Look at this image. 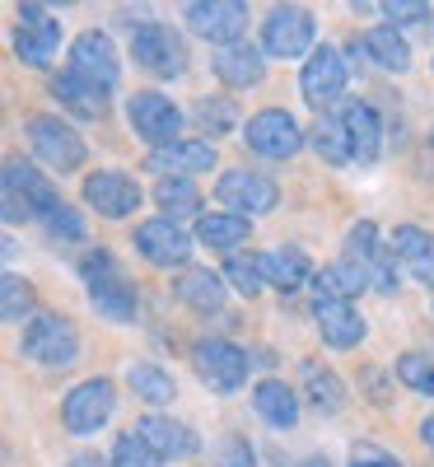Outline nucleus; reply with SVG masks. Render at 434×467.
<instances>
[{
  "label": "nucleus",
  "instance_id": "obj_1",
  "mask_svg": "<svg viewBox=\"0 0 434 467\" xmlns=\"http://www.w3.org/2000/svg\"><path fill=\"white\" fill-rule=\"evenodd\" d=\"M80 276L89 285V299L98 314H108L112 323H131L136 318V290L131 281L122 276V266H117V257L108 248H94L80 257Z\"/></svg>",
  "mask_w": 434,
  "mask_h": 467
},
{
  "label": "nucleus",
  "instance_id": "obj_2",
  "mask_svg": "<svg viewBox=\"0 0 434 467\" xmlns=\"http://www.w3.org/2000/svg\"><path fill=\"white\" fill-rule=\"evenodd\" d=\"M19 350H24L33 365L66 369V365L80 360V332H75V323L61 318V314H37V318H28Z\"/></svg>",
  "mask_w": 434,
  "mask_h": 467
},
{
  "label": "nucleus",
  "instance_id": "obj_3",
  "mask_svg": "<svg viewBox=\"0 0 434 467\" xmlns=\"http://www.w3.org/2000/svg\"><path fill=\"white\" fill-rule=\"evenodd\" d=\"M57 187L37 173L33 164L24 160H5V220L19 224V220H43L57 211Z\"/></svg>",
  "mask_w": 434,
  "mask_h": 467
},
{
  "label": "nucleus",
  "instance_id": "obj_4",
  "mask_svg": "<svg viewBox=\"0 0 434 467\" xmlns=\"http://www.w3.org/2000/svg\"><path fill=\"white\" fill-rule=\"evenodd\" d=\"M131 52L150 75H160V80H173V75L187 70V43L173 24H140L131 33Z\"/></svg>",
  "mask_w": 434,
  "mask_h": 467
},
{
  "label": "nucleus",
  "instance_id": "obj_5",
  "mask_svg": "<svg viewBox=\"0 0 434 467\" xmlns=\"http://www.w3.org/2000/svg\"><path fill=\"white\" fill-rule=\"evenodd\" d=\"M313 15L304 5H275L262 24V52L266 57H281V61H294L304 52H318L313 47Z\"/></svg>",
  "mask_w": 434,
  "mask_h": 467
},
{
  "label": "nucleus",
  "instance_id": "obj_6",
  "mask_svg": "<svg viewBox=\"0 0 434 467\" xmlns=\"http://www.w3.org/2000/svg\"><path fill=\"white\" fill-rule=\"evenodd\" d=\"M28 140H33V154L43 160L47 169L57 173H75L85 164V140L75 136V127H66L61 117H28Z\"/></svg>",
  "mask_w": 434,
  "mask_h": 467
},
{
  "label": "nucleus",
  "instance_id": "obj_7",
  "mask_svg": "<svg viewBox=\"0 0 434 467\" xmlns=\"http://www.w3.org/2000/svg\"><path fill=\"white\" fill-rule=\"evenodd\" d=\"M248 150L262 154V160H290V154L304 150V131L285 108H262L257 117H248Z\"/></svg>",
  "mask_w": 434,
  "mask_h": 467
},
{
  "label": "nucleus",
  "instance_id": "obj_8",
  "mask_svg": "<svg viewBox=\"0 0 434 467\" xmlns=\"http://www.w3.org/2000/svg\"><path fill=\"white\" fill-rule=\"evenodd\" d=\"M215 202H224L233 215H266L275 202H281V187H275L266 173H253V169H229L220 182H215Z\"/></svg>",
  "mask_w": 434,
  "mask_h": 467
},
{
  "label": "nucleus",
  "instance_id": "obj_9",
  "mask_svg": "<svg viewBox=\"0 0 434 467\" xmlns=\"http://www.w3.org/2000/svg\"><path fill=\"white\" fill-rule=\"evenodd\" d=\"M191 365H196V374H202V383H211L215 393H233V388H243L253 360H248L243 346L211 337V341H202V346L191 350Z\"/></svg>",
  "mask_w": 434,
  "mask_h": 467
},
{
  "label": "nucleus",
  "instance_id": "obj_10",
  "mask_svg": "<svg viewBox=\"0 0 434 467\" xmlns=\"http://www.w3.org/2000/svg\"><path fill=\"white\" fill-rule=\"evenodd\" d=\"M112 407H117L112 379H85L80 388H70V393H66L61 420H66L70 435H89V431H98V425L112 416Z\"/></svg>",
  "mask_w": 434,
  "mask_h": 467
},
{
  "label": "nucleus",
  "instance_id": "obj_11",
  "mask_svg": "<svg viewBox=\"0 0 434 467\" xmlns=\"http://www.w3.org/2000/svg\"><path fill=\"white\" fill-rule=\"evenodd\" d=\"M346 57L336 52V47H318L308 61H304V70H299V94H304V103L308 108H318V112H327L336 99H341V89H346Z\"/></svg>",
  "mask_w": 434,
  "mask_h": 467
},
{
  "label": "nucleus",
  "instance_id": "obj_12",
  "mask_svg": "<svg viewBox=\"0 0 434 467\" xmlns=\"http://www.w3.org/2000/svg\"><path fill=\"white\" fill-rule=\"evenodd\" d=\"M187 28L202 33L206 43L233 47V43H243L248 5L243 0H196V5H187Z\"/></svg>",
  "mask_w": 434,
  "mask_h": 467
},
{
  "label": "nucleus",
  "instance_id": "obj_13",
  "mask_svg": "<svg viewBox=\"0 0 434 467\" xmlns=\"http://www.w3.org/2000/svg\"><path fill=\"white\" fill-rule=\"evenodd\" d=\"M127 117H131V127L140 140H150L154 150H164V145H178V127H182V108L164 94H136L127 103Z\"/></svg>",
  "mask_w": 434,
  "mask_h": 467
},
{
  "label": "nucleus",
  "instance_id": "obj_14",
  "mask_svg": "<svg viewBox=\"0 0 434 467\" xmlns=\"http://www.w3.org/2000/svg\"><path fill=\"white\" fill-rule=\"evenodd\" d=\"M61 47V24L47 5H19V33H15V52L24 66H47L52 52Z\"/></svg>",
  "mask_w": 434,
  "mask_h": 467
},
{
  "label": "nucleus",
  "instance_id": "obj_15",
  "mask_svg": "<svg viewBox=\"0 0 434 467\" xmlns=\"http://www.w3.org/2000/svg\"><path fill=\"white\" fill-rule=\"evenodd\" d=\"M70 70H75V75H85V80H94V85H103V89H112V85H117V75H122L112 37L98 33V28H85V33L70 43Z\"/></svg>",
  "mask_w": 434,
  "mask_h": 467
},
{
  "label": "nucleus",
  "instance_id": "obj_16",
  "mask_svg": "<svg viewBox=\"0 0 434 467\" xmlns=\"http://www.w3.org/2000/svg\"><path fill=\"white\" fill-rule=\"evenodd\" d=\"M85 202H89L103 220H127V215L140 206V182L127 178V173H112V169L89 173V178H85Z\"/></svg>",
  "mask_w": 434,
  "mask_h": 467
},
{
  "label": "nucleus",
  "instance_id": "obj_17",
  "mask_svg": "<svg viewBox=\"0 0 434 467\" xmlns=\"http://www.w3.org/2000/svg\"><path fill=\"white\" fill-rule=\"evenodd\" d=\"M131 239H136L140 257H150L154 266H182V262L191 257V239H187V234H182L173 220H164V215L140 220Z\"/></svg>",
  "mask_w": 434,
  "mask_h": 467
},
{
  "label": "nucleus",
  "instance_id": "obj_18",
  "mask_svg": "<svg viewBox=\"0 0 434 467\" xmlns=\"http://www.w3.org/2000/svg\"><path fill=\"white\" fill-rule=\"evenodd\" d=\"M145 164L164 178H187V173H211L220 160H215L211 140H178V145H164V150H150Z\"/></svg>",
  "mask_w": 434,
  "mask_h": 467
},
{
  "label": "nucleus",
  "instance_id": "obj_19",
  "mask_svg": "<svg viewBox=\"0 0 434 467\" xmlns=\"http://www.w3.org/2000/svg\"><path fill=\"white\" fill-rule=\"evenodd\" d=\"M313 318H318V332L332 350H350L365 341V318L355 314L350 304H336V299H318L313 304Z\"/></svg>",
  "mask_w": 434,
  "mask_h": 467
},
{
  "label": "nucleus",
  "instance_id": "obj_20",
  "mask_svg": "<svg viewBox=\"0 0 434 467\" xmlns=\"http://www.w3.org/2000/svg\"><path fill=\"white\" fill-rule=\"evenodd\" d=\"M215 75L229 85V89H248V85H262L266 75V52L253 47V43H233V47H220L215 52Z\"/></svg>",
  "mask_w": 434,
  "mask_h": 467
},
{
  "label": "nucleus",
  "instance_id": "obj_21",
  "mask_svg": "<svg viewBox=\"0 0 434 467\" xmlns=\"http://www.w3.org/2000/svg\"><path fill=\"white\" fill-rule=\"evenodd\" d=\"M52 99H57L66 112L85 117V122L103 117V108H108V89L94 85V80H85V75H75V70H66V75H57V80H52Z\"/></svg>",
  "mask_w": 434,
  "mask_h": 467
},
{
  "label": "nucleus",
  "instance_id": "obj_22",
  "mask_svg": "<svg viewBox=\"0 0 434 467\" xmlns=\"http://www.w3.org/2000/svg\"><path fill=\"white\" fill-rule=\"evenodd\" d=\"M136 431L150 440V449L164 462L169 458H191L196 449H202V440H196L182 420H169V416H145V420H136Z\"/></svg>",
  "mask_w": 434,
  "mask_h": 467
},
{
  "label": "nucleus",
  "instance_id": "obj_23",
  "mask_svg": "<svg viewBox=\"0 0 434 467\" xmlns=\"http://www.w3.org/2000/svg\"><path fill=\"white\" fill-rule=\"evenodd\" d=\"M392 257H402L407 271L416 281L434 285V234H425L420 224H398V234H392Z\"/></svg>",
  "mask_w": 434,
  "mask_h": 467
},
{
  "label": "nucleus",
  "instance_id": "obj_24",
  "mask_svg": "<svg viewBox=\"0 0 434 467\" xmlns=\"http://www.w3.org/2000/svg\"><path fill=\"white\" fill-rule=\"evenodd\" d=\"M341 122L350 131V150H355V160L360 164H374L378 160V145H383V122H378V112L369 103H346L341 108Z\"/></svg>",
  "mask_w": 434,
  "mask_h": 467
},
{
  "label": "nucleus",
  "instance_id": "obj_25",
  "mask_svg": "<svg viewBox=\"0 0 434 467\" xmlns=\"http://www.w3.org/2000/svg\"><path fill=\"white\" fill-rule=\"evenodd\" d=\"M253 239V220L233 215V211H211L196 220V244H206L215 253H243L239 244Z\"/></svg>",
  "mask_w": 434,
  "mask_h": 467
},
{
  "label": "nucleus",
  "instance_id": "obj_26",
  "mask_svg": "<svg viewBox=\"0 0 434 467\" xmlns=\"http://www.w3.org/2000/svg\"><path fill=\"white\" fill-rule=\"evenodd\" d=\"M313 290H318V299L350 304L360 290H369V266H355V262H332V266H323V271H313Z\"/></svg>",
  "mask_w": 434,
  "mask_h": 467
},
{
  "label": "nucleus",
  "instance_id": "obj_27",
  "mask_svg": "<svg viewBox=\"0 0 434 467\" xmlns=\"http://www.w3.org/2000/svg\"><path fill=\"white\" fill-rule=\"evenodd\" d=\"M253 402H257V416H262L266 425H275V431H290V425H299V398H294V388L281 383V379H262L257 393H253Z\"/></svg>",
  "mask_w": 434,
  "mask_h": 467
},
{
  "label": "nucleus",
  "instance_id": "obj_28",
  "mask_svg": "<svg viewBox=\"0 0 434 467\" xmlns=\"http://www.w3.org/2000/svg\"><path fill=\"white\" fill-rule=\"evenodd\" d=\"M178 299L191 304L196 314H220L224 308V271H182L178 276Z\"/></svg>",
  "mask_w": 434,
  "mask_h": 467
},
{
  "label": "nucleus",
  "instance_id": "obj_29",
  "mask_svg": "<svg viewBox=\"0 0 434 467\" xmlns=\"http://www.w3.org/2000/svg\"><path fill=\"white\" fill-rule=\"evenodd\" d=\"M262 276H266V285H275V290H299L304 281H313V266L304 262V253L299 248H271V253H262Z\"/></svg>",
  "mask_w": 434,
  "mask_h": 467
},
{
  "label": "nucleus",
  "instance_id": "obj_30",
  "mask_svg": "<svg viewBox=\"0 0 434 467\" xmlns=\"http://www.w3.org/2000/svg\"><path fill=\"white\" fill-rule=\"evenodd\" d=\"M360 47L369 52V61L374 66H383V70H407L411 66V47H407V37L398 33V28H369L365 37H360Z\"/></svg>",
  "mask_w": 434,
  "mask_h": 467
},
{
  "label": "nucleus",
  "instance_id": "obj_31",
  "mask_svg": "<svg viewBox=\"0 0 434 467\" xmlns=\"http://www.w3.org/2000/svg\"><path fill=\"white\" fill-rule=\"evenodd\" d=\"M154 202H160L164 220H187V215H202V192H196L191 178H160L154 187Z\"/></svg>",
  "mask_w": 434,
  "mask_h": 467
},
{
  "label": "nucleus",
  "instance_id": "obj_32",
  "mask_svg": "<svg viewBox=\"0 0 434 467\" xmlns=\"http://www.w3.org/2000/svg\"><path fill=\"white\" fill-rule=\"evenodd\" d=\"M313 150L323 154V164H350L355 160V150H350V131H346V122H341V112L332 117V112H323L318 117V127H313Z\"/></svg>",
  "mask_w": 434,
  "mask_h": 467
},
{
  "label": "nucleus",
  "instance_id": "obj_33",
  "mask_svg": "<svg viewBox=\"0 0 434 467\" xmlns=\"http://www.w3.org/2000/svg\"><path fill=\"white\" fill-rule=\"evenodd\" d=\"M304 388H308V402L318 407V411H341V407H346V388H341V379H336L327 365H318V360H308V365H304Z\"/></svg>",
  "mask_w": 434,
  "mask_h": 467
},
{
  "label": "nucleus",
  "instance_id": "obj_34",
  "mask_svg": "<svg viewBox=\"0 0 434 467\" xmlns=\"http://www.w3.org/2000/svg\"><path fill=\"white\" fill-rule=\"evenodd\" d=\"M127 383L136 388V398H145L150 407H164V402H173V393H178V383H173L169 369H160V365H131V369H127Z\"/></svg>",
  "mask_w": 434,
  "mask_h": 467
},
{
  "label": "nucleus",
  "instance_id": "obj_35",
  "mask_svg": "<svg viewBox=\"0 0 434 467\" xmlns=\"http://www.w3.org/2000/svg\"><path fill=\"white\" fill-rule=\"evenodd\" d=\"M224 281L239 290V295H257L262 285H266V276H262V257H253V253H229V262H224Z\"/></svg>",
  "mask_w": 434,
  "mask_h": 467
},
{
  "label": "nucleus",
  "instance_id": "obj_36",
  "mask_svg": "<svg viewBox=\"0 0 434 467\" xmlns=\"http://www.w3.org/2000/svg\"><path fill=\"white\" fill-rule=\"evenodd\" d=\"M112 467H164V458L150 449V440L140 431H127L112 444Z\"/></svg>",
  "mask_w": 434,
  "mask_h": 467
},
{
  "label": "nucleus",
  "instance_id": "obj_37",
  "mask_svg": "<svg viewBox=\"0 0 434 467\" xmlns=\"http://www.w3.org/2000/svg\"><path fill=\"white\" fill-rule=\"evenodd\" d=\"M28 308H33V290H28V281L15 276V271H5V276H0V318H5V323H19Z\"/></svg>",
  "mask_w": 434,
  "mask_h": 467
},
{
  "label": "nucleus",
  "instance_id": "obj_38",
  "mask_svg": "<svg viewBox=\"0 0 434 467\" xmlns=\"http://www.w3.org/2000/svg\"><path fill=\"white\" fill-rule=\"evenodd\" d=\"M398 379L411 388V393H434V360L420 356V350H411V356L398 360Z\"/></svg>",
  "mask_w": 434,
  "mask_h": 467
},
{
  "label": "nucleus",
  "instance_id": "obj_39",
  "mask_svg": "<svg viewBox=\"0 0 434 467\" xmlns=\"http://www.w3.org/2000/svg\"><path fill=\"white\" fill-rule=\"evenodd\" d=\"M378 253H383V248H378V229H374L369 220H360V224L350 229V239H346V262H355V266H369Z\"/></svg>",
  "mask_w": 434,
  "mask_h": 467
},
{
  "label": "nucleus",
  "instance_id": "obj_40",
  "mask_svg": "<svg viewBox=\"0 0 434 467\" xmlns=\"http://www.w3.org/2000/svg\"><path fill=\"white\" fill-rule=\"evenodd\" d=\"M196 122H202L206 131H233L239 127V108H233L229 99H202L196 103Z\"/></svg>",
  "mask_w": 434,
  "mask_h": 467
},
{
  "label": "nucleus",
  "instance_id": "obj_41",
  "mask_svg": "<svg viewBox=\"0 0 434 467\" xmlns=\"http://www.w3.org/2000/svg\"><path fill=\"white\" fill-rule=\"evenodd\" d=\"M47 234H52V239H61V244H75V239H85V220L75 215L70 206H57L47 215Z\"/></svg>",
  "mask_w": 434,
  "mask_h": 467
},
{
  "label": "nucleus",
  "instance_id": "obj_42",
  "mask_svg": "<svg viewBox=\"0 0 434 467\" xmlns=\"http://www.w3.org/2000/svg\"><path fill=\"white\" fill-rule=\"evenodd\" d=\"M388 15V28H398V24H420L429 15L425 0H388V5H378Z\"/></svg>",
  "mask_w": 434,
  "mask_h": 467
},
{
  "label": "nucleus",
  "instance_id": "obj_43",
  "mask_svg": "<svg viewBox=\"0 0 434 467\" xmlns=\"http://www.w3.org/2000/svg\"><path fill=\"white\" fill-rule=\"evenodd\" d=\"M369 285H378L383 295L398 290V257H392V248H388V253H378V257L369 262Z\"/></svg>",
  "mask_w": 434,
  "mask_h": 467
},
{
  "label": "nucleus",
  "instance_id": "obj_44",
  "mask_svg": "<svg viewBox=\"0 0 434 467\" xmlns=\"http://www.w3.org/2000/svg\"><path fill=\"white\" fill-rule=\"evenodd\" d=\"M220 467H257V462H253V444H248L243 435H229V440L220 444Z\"/></svg>",
  "mask_w": 434,
  "mask_h": 467
},
{
  "label": "nucleus",
  "instance_id": "obj_45",
  "mask_svg": "<svg viewBox=\"0 0 434 467\" xmlns=\"http://www.w3.org/2000/svg\"><path fill=\"white\" fill-rule=\"evenodd\" d=\"M350 467H402V462L392 458L388 449H378V444H355V462Z\"/></svg>",
  "mask_w": 434,
  "mask_h": 467
},
{
  "label": "nucleus",
  "instance_id": "obj_46",
  "mask_svg": "<svg viewBox=\"0 0 434 467\" xmlns=\"http://www.w3.org/2000/svg\"><path fill=\"white\" fill-rule=\"evenodd\" d=\"M70 467H112V458H98V453H75Z\"/></svg>",
  "mask_w": 434,
  "mask_h": 467
},
{
  "label": "nucleus",
  "instance_id": "obj_47",
  "mask_svg": "<svg viewBox=\"0 0 434 467\" xmlns=\"http://www.w3.org/2000/svg\"><path fill=\"white\" fill-rule=\"evenodd\" d=\"M420 440H425V449H434V416L420 420Z\"/></svg>",
  "mask_w": 434,
  "mask_h": 467
},
{
  "label": "nucleus",
  "instance_id": "obj_48",
  "mask_svg": "<svg viewBox=\"0 0 434 467\" xmlns=\"http://www.w3.org/2000/svg\"><path fill=\"white\" fill-rule=\"evenodd\" d=\"M308 467H327V458H308Z\"/></svg>",
  "mask_w": 434,
  "mask_h": 467
}]
</instances>
